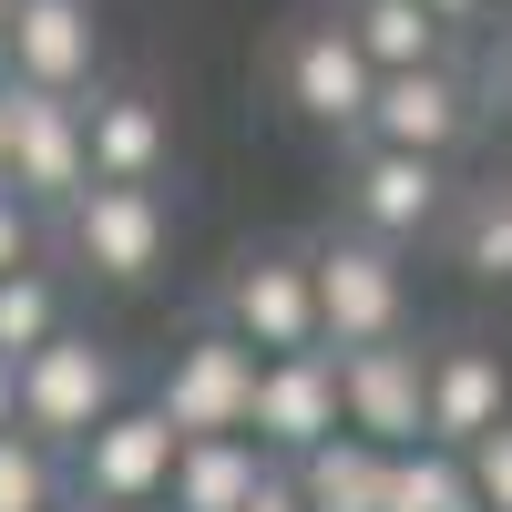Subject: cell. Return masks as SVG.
I'll use <instances>...</instances> for the list:
<instances>
[{
    "instance_id": "1",
    "label": "cell",
    "mask_w": 512,
    "mask_h": 512,
    "mask_svg": "<svg viewBox=\"0 0 512 512\" xmlns=\"http://www.w3.org/2000/svg\"><path fill=\"white\" fill-rule=\"evenodd\" d=\"M52 256L72 267V287L144 297L164 267H175V205H164V185H113V175H93V185L52 216Z\"/></svg>"
},
{
    "instance_id": "2",
    "label": "cell",
    "mask_w": 512,
    "mask_h": 512,
    "mask_svg": "<svg viewBox=\"0 0 512 512\" xmlns=\"http://www.w3.org/2000/svg\"><path fill=\"white\" fill-rule=\"evenodd\" d=\"M123 400H134V359H123L113 338H93L82 318L11 359V410H21V431L52 441V451H72V441L93 431L103 410H123Z\"/></svg>"
},
{
    "instance_id": "3",
    "label": "cell",
    "mask_w": 512,
    "mask_h": 512,
    "mask_svg": "<svg viewBox=\"0 0 512 512\" xmlns=\"http://www.w3.org/2000/svg\"><path fill=\"white\" fill-rule=\"evenodd\" d=\"M205 318H216V328H236L256 359H277V349H318V287H308V246H287V236H267V246H236L226 267H216V287H205Z\"/></svg>"
},
{
    "instance_id": "4",
    "label": "cell",
    "mask_w": 512,
    "mask_h": 512,
    "mask_svg": "<svg viewBox=\"0 0 512 512\" xmlns=\"http://www.w3.org/2000/svg\"><path fill=\"white\" fill-rule=\"evenodd\" d=\"M451 216V154H410V144H369L349 134V164H338V226H359L379 246H420Z\"/></svg>"
},
{
    "instance_id": "5",
    "label": "cell",
    "mask_w": 512,
    "mask_h": 512,
    "mask_svg": "<svg viewBox=\"0 0 512 512\" xmlns=\"http://www.w3.org/2000/svg\"><path fill=\"white\" fill-rule=\"evenodd\" d=\"M308 287H318V338H328V349H369V338H400L410 328L400 246H379L359 226L308 236Z\"/></svg>"
},
{
    "instance_id": "6",
    "label": "cell",
    "mask_w": 512,
    "mask_h": 512,
    "mask_svg": "<svg viewBox=\"0 0 512 512\" xmlns=\"http://www.w3.org/2000/svg\"><path fill=\"white\" fill-rule=\"evenodd\" d=\"M369 82H379V72H369V52L349 41L338 11H308V21L277 31V103L308 123V134H359Z\"/></svg>"
},
{
    "instance_id": "7",
    "label": "cell",
    "mask_w": 512,
    "mask_h": 512,
    "mask_svg": "<svg viewBox=\"0 0 512 512\" xmlns=\"http://www.w3.org/2000/svg\"><path fill=\"white\" fill-rule=\"evenodd\" d=\"M144 400L175 420V441L185 431H246V410H256V349H246L236 328L195 318L175 349H164V369H154Z\"/></svg>"
},
{
    "instance_id": "8",
    "label": "cell",
    "mask_w": 512,
    "mask_h": 512,
    "mask_svg": "<svg viewBox=\"0 0 512 512\" xmlns=\"http://www.w3.org/2000/svg\"><path fill=\"white\" fill-rule=\"evenodd\" d=\"M62 461H72V492H82V502H164V472H175V420H164L154 400H123V410H103Z\"/></svg>"
},
{
    "instance_id": "9",
    "label": "cell",
    "mask_w": 512,
    "mask_h": 512,
    "mask_svg": "<svg viewBox=\"0 0 512 512\" xmlns=\"http://www.w3.org/2000/svg\"><path fill=\"white\" fill-rule=\"evenodd\" d=\"M246 431L267 461H297V451H318L328 431H349L338 420V349L318 338V349H277V359H256V410H246Z\"/></svg>"
},
{
    "instance_id": "10",
    "label": "cell",
    "mask_w": 512,
    "mask_h": 512,
    "mask_svg": "<svg viewBox=\"0 0 512 512\" xmlns=\"http://www.w3.org/2000/svg\"><path fill=\"white\" fill-rule=\"evenodd\" d=\"M472 82H461L451 62H410V72H379L369 82V113H359V134L369 144H410V154H461L472 144Z\"/></svg>"
},
{
    "instance_id": "11",
    "label": "cell",
    "mask_w": 512,
    "mask_h": 512,
    "mask_svg": "<svg viewBox=\"0 0 512 512\" xmlns=\"http://www.w3.org/2000/svg\"><path fill=\"white\" fill-rule=\"evenodd\" d=\"M11 185L62 216V205L93 185V154H82V93H41V82H11Z\"/></svg>"
},
{
    "instance_id": "12",
    "label": "cell",
    "mask_w": 512,
    "mask_h": 512,
    "mask_svg": "<svg viewBox=\"0 0 512 512\" xmlns=\"http://www.w3.org/2000/svg\"><path fill=\"white\" fill-rule=\"evenodd\" d=\"M420 390H431V359L400 338H369V349H338V420L379 451H410L420 441Z\"/></svg>"
},
{
    "instance_id": "13",
    "label": "cell",
    "mask_w": 512,
    "mask_h": 512,
    "mask_svg": "<svg viewBox=\"0 0 512 512\" xmlns=\"http://www.w3.org/2000/svg\"><path fill=\"white\" fill-rule=\"evenodd\" d=\"M82 154H93V175H113V185H164V164H175V123H164L154 82L103 72L93 93H82Z\"/></svg>"
},
{
    "instance_id": "14",
    "label": "cell",
    "mask_w": 512,
    "mask_h": 512,
    "mask_svg": "<svg viewBox=\"0 0 512 512\" xmlns=\"http://www.w3.org/2000/svg\"><path fill=\"white\" fill-rule=\"evenodd\" d=\"M11 82L93 93L103 82V11L93 0H11Z\"/></svg>"
},
{
    "instance_id": "15",
    "label": "cell",
    "mask_w": 512,
    "mask_h": 512,
    "mask_svg": "<svg viewBox=\"0 0 512 512\" xmlns=\"http://www.w3.org/2000/svg\"><path fill=\"white\" fill-rule=\"evenodd\" d=\"M502 410H512L502 349H482V338H441V349H431V390H420V441L461 451V441H482Z\"/></svg>"
},
{
    "instance_id": "16",
    "label": "cell",
    "mask_w": 512,
    "mask_h": 512,
    "mask_svg": "<svg viewBox=\"0 0 512 512\" xmlns=\"http://www.w3.org/2000/svg\"><path fill=\"white\" fill-rule=\"evenodd\" d=\"M267 472L256 431H185L175 441V472H164V512H236Z\"/></svg>"
},
{
    "instance_id": "17",
    "label": "cell",
    "mask_w": 512,
    "mask_h": 512,
    "mask_svg": "<svg viewBox=\"0 0 512 512\" xmlns=\"http://www.w3.org/2000/svg\"><path fill=\"white\" fill-rule=\"evenodd\" d=\"M287 482L308 512H390V451L359 441V431H328L318 451L287 461Z\"/></svg>"
},
{
    "instance_id": "18",
    "label": "cell",
    "mask_w": 512,
    "mask_h": 512,
    "mask_svg": "<svg viewBox=\"0 0 512 512\" xmlns=\"http://www.w3.org/2000/svg\"><path fill=\"white\" fill-rule=\"evenodd\" d=\"M441 236H451V267L472 277V287H512V175H492V185H472V195H451Z\"/></svg>"
},
{
    "instance_id": "19",
    "label": "cell",
    "mask_w": 512,
    "mask_h": 512,
    "mask_svg": "<svg viewBox=\"0 0 512 512\" xmlns=\"http://www.w3.org/2000/svg\"><path fill=\"white\" fill-rule=\"evenodd\" d=\"M52 328H72V267H62L52 246H41L31 267H11V277H0V359L41 349Z\"/></svg>"
},
{
    "instance_id": "20",
    "label": "cell",
    "mask_w": 512,
    "mask_h": 512,
    "mask_svg": "<svg viewBox=\"0 0 512 512\" xmlns=\"http://www.w3.org/2000/svg\"><path fill=\"white\" fill-rule=\"evenodd\" d=\"M349 41L369 52V72H410V62H451V31L420 11V0H349Z\"/></svg>"
},
{
    "instance_id": "21",
    "label": "cell",
    "mask_w": 512,
    "mask_h": 512,
    "mask_svg": "<svg viewBox=\"0 0 512 512\" xmlns=\"http://www.w3.org/2000/svg\"><path fill=\"white\" fill-rule=\"evenodd\" d=\"M390 512H482V492L461 472V451L410 441V451H390Z\"/></svg>"
},
{
    "instance_id": "22",
    "label": "cell",
    "mask_w": 512,
    "mask_h": 512,
    "mask_svg": "<svg viewBox=\"0 0 512 512\" xmlns=\"http://www.w3.org/2000/svg\"><path fill=\"white\" fill-rule=\"evenodd\" d=\"M62 492H72V461L11 420V431H0V512H41V502H62Z\"/></svg>"
},
{
    "instance_id": "23",
    "label": "cell",
    "mask_w": 512,
    "mask_h": 512,
    "mask_svg": "<svg viewBox=\"0 0 512 512\" xmlns=\"http://www.w3.org/2000/svg\"><path fill=\"white\" fill-rule=\"evenodd\" d=\"M461 472H472V492H482V512H512V410L492 420L482 441H461Z\"/></svg>"
},
{
    "instance_id": "24",
    "label": "cell",
    "mask_w": 512,
    "mask_h": 512,
    "mask_svg": "<svg viewBox=\"0 0 512 512\" xmlns=\"http://www.w3.org/2000/svg\"><path fill=\"white\" fill-rule=\"evenodd\" d=\"M41 246H52V216H41L21 185H0V277H11V267H31Z\"/></svg>"
},
{
    "instance_id": "25",
    "label": "cell",
    "mask_w": 512,
    "mask_h": 512,
    "mask_svg": "<svg viewBox=\"0 0 512 512\" xmlns=\"http://www.w3.org/2000/svg\"><path fill=\"white\" fill-rule=\"evenodd\" d=\"M236 512H308V502H297V482H287V461H267V472H256V492H246Z\"/></svg>"
},
{
    "instance_id": "26",
    "label": "cell",
    "mask_w": 512,
    "mask_h": 512,
    "mask_svg": "<svg viewBox=\"0 0 512 512\" xmlns=\"http://www.w3.org/2000/svg\"><path fill=\"white\" fill-rule=\"evenodd\" d=\"M420 11H431V21H441V31H472V21H482V11H492V0H420Z\"/></svg>"
},
{
    "instance_id": "27",
    "label": "cell",
    "mask_w": 512,
    "mask_h": 512,
    "mask_svg": "<svg viewBox=\"0 0 512 512\" xmlns=\"http://www.w3.org/2000/svg\"><path fill=\"white\" fill-rule=\"evenodd\" d=\"M0 82H11V0H0Z\"/></svg>"
},
{
    "instance_id": "28",
    "label": "cell",
    "mask_w": 512,
    "mask_h": 512,
    "mask_svg": "<svg viewBox=\"0 0 512 512\" xmlns=\"http://www.w3.org/2000/svg\"><path fill=\"white\" fill-rule=\"evenodd\" d=\"M11 420H21V410H11V359H0V431H11Z\"/></svg>"
},
{
    "instance_id": "29",
    "label": "cell",
    "mask_w": 512,
    "mask_h": 512,
    "mask_svg": "<svg viewBox=\"0 0 512 512\" xmlns=\"http://www.w3.org/2000/svg\"><path fill=\"white\" fill-rule=\"evenodd\" d=\"M82 512H164V502H82Z\"/></svg>"
},
{
    "instance_id": "30",
    "label": "cell",
    "mask_w": 512,
    "mask_h": 512,
    "mask_svg": "<svg viewBox=\"0 0 512 512\" xmlns=\"http://www.w3.org/2000/svg\"><path fill=\"white\" fill-rule=\"evenodd\" d=\"M41 512H82V492H62V502H41Z\"/></svg>"
},
{
    "instance_id": "31",
    "label": "cell",
    "mask_w": 512,
    "mask_h": 512,
    "mask_svg": "<svg viewBox=\"0 0 512 512\" xmlns=\"http://www.w3.org/2000/svg\"><path fill=\"white\" fill-rule=\"evenodd\" d=\"M502 11H512V0H502Z\"/></svg>"
}]
</instances>
